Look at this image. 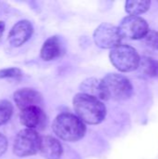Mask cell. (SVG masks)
Segmentation results:
<instances>
[{"instance_id":"cell-9","label":"cell","mask_w":158,"mask_h":159,"mask_svg":"<svg viewBox=\"0 0 158 159\" xmlns=\"http://www.w3.org/2000/svg\"><path fill=\"white\" fill-rule=\"evenodd\" d=\"M34 33V27L28 20H20L17 22L9 32L8 41L13 47H20L28 41Z\"/></svg>"},{"instance_id":"cell-2","label":"cell","mask_w":158,"mask_h":159,"mask_svg":"<svg viewBox=\"0 0 158 159\" xmlns=\"http://www.w3.org/2000/svg\"><path fill=\"white\" fill-rule=\"evenodd\" d=\"M54 133L61 140L76 142L82 139L86 133V126L76 116L63 113L59 115L52 125Z\"/></svg>"},{"instance_id":"cell-7","label":"cell","mask_w":158,"mask_h":159,"mask_svg":"<svg viewBox=\"0 0 158 159\" xmlns=\"http://www.w3.org/2000/svg\"><path fill=\"white\" fill-rule=\"evenodd\" d=\"M95 44L104 49L115 48L121 45L122 36L119 33L118 27L110 23H102L94 32L93 34Z\"/></svg>"},{"instance_id":"cell-3","label":"cell","mask_w":158,"mask_h":159,"mask_svg":"<svg viewBox=\"0 0 158 159\" xmlns=\"http://www.w3.org/2000/svg\"><path fill=\"white\" fill-rule=\"evenodd\" d=\"M102 87L104 101H124L131 97L133 87L130 81L124 75L109 74L102 79Z\"/></svg>"},{"instance_id":"cell-6","label":"cell","mask_w":158,"mask_h":159,"mask_svg":"<svg viewBox=\"0 0 158 159\" xmlns=\"http://www.w3.org/2000/svg\"><path fill=\"white\" fill-rule=\"evenodd\" d=\"M118 30L122 38L137 40L145 37L149 32V25L143 18L129 15L123 19Z\"/></svg>"},{"instance_id":"cell-5","label":"cell","mask_w":158,"mask_h":159,"mask_svg":"<svg viewBox=\"0 0 158 159\" xmlns=\"http://www.w3.org/2000/svg\"><path fill=\"white\" fill-rule=\"evenodd\" d=\"M41 138L37 131L30 129L20 130L15 138L13 152L19 157L35 155L40 148Z\"/></svg>"},{"instance_id":"cell-20","label":"cell","mask_w":158,"mask_h":159,"mask_svg":"<svg viewBox=\"0 0 158 159\" xmlns=\"http://www.w3.org/2000/svg\"><path fill=\"white\" fill-rule=\"evenodd\" d=\"M4 30H5V22L4 21H0V36L4 33Z\"/></svg>"},{"instance_id":"cell-13","label":"cell","mask_w":158,"mask_h":159,"mask_svg":"<svg viewBox=\"0 0 158 159\" xmlns=\"http://www.w3.org/2000/svg\"><path fill=\"white\" fill-rule=\"evenodd\" d=\"M81 93L94 97L100 101H104L102 80L97 78H88L84 80L80 85Z\"/></svg>"},{"instance_id":"cell-8","label":"cell","mask_w":158,"mask_h":159,"mask_svg":"<svg viewBox=\"0 0 158 159\" xmlns=\"http://www.w3.org/2000/svg\"><path fill=\"white\" fill-rule=\"evenodd\" d=\"M20 122L27 129L34 130L43 129L47 125V116L41 107H30L24 109L20 115Z\"/></svg>"},{"instance_id":"cell-4","label":"cell","mask_w":158,"mask_h":159,"mask_svg":"<svg viewBox=\"0 0 158 159\" xmlns=\"http://www.w3.org/2000/svg\"><path fill=\"white\" fill-rule=\"evenodd\" d=\"M112 64L120 72H131L137 70L140 63V56L137 50L128 45H119L110 52Z\"/></svg>"},{"instance_id":"cell-1","label":"cell","mask_w":158,"mask_h":159,"mask_svg":"<svg viewBox=\"0 0 158 159\" xmlns=\"http://www.w3.org/2000/svg\"><path fill=\"white\" fill-rule=\"evenodd\" d=\"M76 116L83 122L90 125H97L102 122L106 116V108L102 101L78 93L73 101Z\"/></svg>"},{"instance_id":"cell-14","label":"cell","mask_w":158,"mask_h":159,"mask_svg":"<svg viewBox=\"0 0 158 159\" xmlns=\"http://www.w3.org/2000/svg\"><path fill=\"white\" fill-rule=\"evenodd\" d=\"M137 69L139 70L140 75L144 77L158 76V61L150 57L142 58Z\"/></svg>"},{"instance_id":"cell-18","label":"cell","mask_w":158,"mask_h":159,"mask_svg":"<svg viewBox=\"0 0 158 159\" xmlns=\"http://www.w3.org/2000/svg\"><path fill=\"white\" fill-rule=\"evenodd\" d=\"M144 41L145 43L153 48H156L158 49V32L157 31H150L147 33V34L145 35L144 37Z\"/></svg>"},{"instance_id":"cell-19","label":"cell","mask_w":158,"mask_h":159,"mask_svg":"<svg viewBox=\"0 0 158 159\" xmlns=\"http://www.w3.org/2000/svg\"><path fill=\"white\" fill-rule=\"evenodd\" d=\"M7 139L3 134L0 133V157H2L5 154V152L7 151Z\"/></svg>"},{"instance_id":"cell-15","label":"cell","mask_w":158,"mask_h":159,"mask_svg":"<svg viewBox=\"0 0 158 159\" xmlns=\"http://www.w3.org/2000/svg\"><path fill=\"white\" fill-rule=\"evenodd\" d=\"M150 1H134L129 0L126 3V11L130 16H138L142 13L146 12L150 7Z\"/></svg>"},{"instance_id":"cell-17","label":"cell","mask_w":158,"mask_h":159,"mask_svg":"<svg viewBox=\"0 0 158 159\" xmlns=\"http://www.w3.org/2000/svg\"><path fill=\"white\" fill-rule=\"evenodd\" d=\"M22 76V72L16 67L6 68L0 70V78H20Z\"/></svg>"},{"instance_id":"cell-11","label":"cell","mask_w":158,"mask_h":159,"mask_svg":"<svg viewBox=\"0 0 158 159\" xmlns=\"http://www.w3.org/2000/svg\"><path fill=\"white\" fill-rule=\"evenodd\" d=\"M63 45L59 36H51L45 41L41 48V58L45 61H52L61 57L63 53Z\"/></svg>"},{"instance_id":"cell-12","label":"cell","mask_w":158,"mask_h":159,"mask_svg":"<svg viewBox=\"0 0 158 159\" xmlns=\"http://www.w3.org/2000/svg\"><path fill=\"white\" fill-rule=\"evenodd\" d=\"M39 151L46 159H60L62 155V146L57 139L45 136L41 138Z\"/></svg>"},{"instance_id":"cell-16","label":"cell","mask_w":158,"mask_h":159,"mask_svg":"<svg viewBox=\"0 0 158 159\" xmlns=\"http://www.w3.org/2000/svg\"><path fill=\"white\" fill-rule=\"evenodd\" d=\"M13 114V106L8 101H0V126L6 124Z\"/></svg>"},{"instance_id":"cell-10","label":"cell","mask_w":158,"mask_h":159,"mask_svg":"<svg viewBox=\"0 0 158 159\" xmlns=\"http://www.w3.org/2000/svg\"><path fill=\"white\" fill-rule=\"evenodd\" d=\"M14 101L21 111L30 107H41L43 103L41 94L32 89H21L16 91Z\"/></svg>"}]
</instances>
